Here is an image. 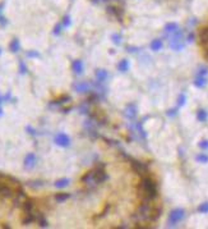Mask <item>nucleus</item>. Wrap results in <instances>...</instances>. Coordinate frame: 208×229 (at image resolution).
<instances>
[{"instance_id":"f257e3e1","label":"nucleus","mask_w":208,"mask_h":229,"mask_svg":"<svg viewBox=\"0 0 208 229\" xmlns=\"http://www.w3.org/2000/svg\"><path fill=\"white\" fill-rule=\"evenodd\" d=\"M161 216V209L153 206L151 201H144L139 205L137 212L133 215V218L139 222H156Z\"/></svg>"},{"instance_id":"f03ea898","label":"nucleus","mask_w":208,"mask_h":229,"mask_svg":"<svg viewBox=\"0 0 208 229\" xmlns=\"http://www.w3.org/2000/svg\"><path fill=\"white\" fill-rule=\"evenodd\" d=\"M138 191H139L138 195H139V196L142 197V200H144V201H152V200H155V198L157 197V195H158L156 182H155L152 178L147 177V175L143 177L142 182H141V184H139Z\"/></svg>"},{"instance_id":"7ed1b4c3","label":"nucleus","mask_w":208,"mask_h":229,"mask_svg":"<svg viewBox=\"0 0 208 229\" xmlns=\"http://www.w3.org/2000/svg\"><path fill=\"white\" fill-rule=\"evenodd\" d=\"M170 47L176 50V51L181 50L183 47H184V41H183V32L181 31L178 30L176 32H174V36L170 40Z\"/></svg>"},{"instance_id":"20e7f679","label":"nucleus","mask_w":208,"mask_h":229,"mask_svg":"<svg viewBox=\"0 0 208 229\" xmlns=\"http://www.w3.org/2000/svg\"><path fill=\"white\" fill-rule=\"evenodd\" d=\"M185 216V211L183 209H175L170 212L169 216V227H175L179 222H181Z\"/></svg>"},{"instance_id":"39448f33","label":"nucleus","mask_w":208,"mask_h":229,"mask_svg":"<svg viewBox=\"0 0 208 229\" xmlns=\"http://www.w3.org/2000/svg\"><path fill=\"white\" fill-rule=\"evenodd\" d=\"M132 168H133V170L136 172L137 174H139L142 177H146L147 174H148V166H147L144 163H142V161L132 160Z\"/></svg>"},{"instance_id":"423d86ee","label":"nucleus","mask_w":208,"mask_h":229,"mask_svg":"<svg viewBox=\"0 0 208 229\" xmlns=\"http://www.w3.org/2000/svg\"><path fill=\"white\" fill-rule=\"evenodd\" d=\"M55 143L62 147H68L70 145V138L65 133H58L55 136Z\"/></svg>"},{"instance_id":"0eeeda50","label":"nucleus","mask_w":208,"mask_h":229,"mask_svg":"<svg viewBox=\"0 0 208 229\" xmlns=\"http://www.w3.org/2000/svg\"><path fill=\"white\" fill-rule=\"evenodd\" d=\"M82 182L86 183L87 186H91V187L96 186L97 182H96V178H95V170H91V172H88V173H86V174L82 177Z\"/></svg>"},{"instance_id":"6e6552de","label":"nucleus","mask_w":208,"mask_h":229,"mask_svg":"<svg viewBox=\"0 0 208 229\" xmlns=\"http://www.w3.org/2000/svg\"><path fill=\"white\" fill-rule=\"evenodd\" d=\"M124 115L128 119H134V118H136V115H137V106L134 105V104L128 105L125 107V110H124Z\"/></svg>"},{"instance_id":"1a4fd4ad","label":"nucleus","mask_w":208,"mask_h":229,"mask_svg":"<svg viewBox=\"0 0 208 229\" xmlns=\"http://www.w3.org/2000/svg\"><path fill=\"white\" fill-rule=\"evenodd\" d=\"M12 196H13V191H12V188H10V187H8L7 184L0 183V197L10 198Z\"/></svg>"},{"instance_id":"9d476101","label":"nucleus","mask_w":208,"mask_h":229,"mask_svg":"<svg viewBox=\"0 0 208 229\" xmlns=\"http://www.w3.org/2000/svg\"><path fill=\"white\" fill-rule=\"evenodd\" d=\"M95 178H96L97 184H101V183H104L105 180L107 179V174L102 169H96L95 170Z\"/></svg>"},{"instance_id":"9b49d317","label":"nucleus","mask_w":208,"mask_h":229,"mask_svg":"<svg viewBox=\"0 0 208 229\" xmlns=\"http://www.w3.org/2000/svg\"><path fill=\"white\" fill-rule=\"evenodd\" d=\"M36 164V155L35 154H28L26 156V159H24V166L27 168V169H32Z\"/></svg>"},{"instance_id":"f8f14e48","label":"nucleus","mask_w":208,"mask_h":229,"mask_svg":"<svg viewBox=\"0 0 208 229\" xmlns=\"http://www.w3.org/2000/svg\"><path fill=\"white\" fill-rule=\"evenodd\" d=\"M74 90L77 92H87L90 91V83L88 82H78V83H74Z\"/></svg>"},{"instance_id":"ddd939ff","label":"nucleus","mask_w":208,"mask_h":229,"mask_svg":"<svg viewBox=\"0 0 208 229\" xmlns=\"http://www.w3.org/2000/svg\"><path fill=\"white\" fill-rule=\"evenodd\" d=\"M194 85L197 86V87H199V88L204 87L207 85V77L206 76L197 74V77H195V79H194Z\"/></svg>"},{"instance_id":"4468645a","label":"nucleus","mask_w":208,"mask_h":229,"mask_svg":"<svg viewBox=\"0 0 208 229\" xmlns=\"http://www.w3.org/2000/svg\"><path fill=\"white\" fill-rule=\"evenodd\" d=\"M24 201H26V195H24V192L19 188L18 192H17V197L14 200V205L16 206H19V205H22Z\"/></svg>"},{"instance_id":"2eb2a0df","label":"nucleus","mask_w":208,"mask_h":229,"mask_svg":"<svg viewBox=\"0 0 208 229\" xmlns=\"http://www.w3.org/2000/svg\"><path fill=\"white\" fill-rule=\"evenodd\" d=\"M72 68H73V70H74V73L82 74V72H83V63H82V60H74V62H73V64H72Z\"/></svg>"},{"instance_id":"dca6fc26","label":"nucleus","mask_w":208,"mask_h":229,"mask_svg":"<svg viewBox=\"0 0 208 229\" xmlns=\"http://www.w3.org/2000/svg\"><path fill=\"white\" fill-rule=\"evenodd\" d=\"M107 77H109V74L105 69H97L96 70V78L99 82H105Z\"/></svg>"},{"instance_id":"f3484780","label":"nucleus","mask_w":208,"mask_h":229,"mask_svg":"<svg viewBox=\"0 0 208 229\" xmlns=\"http://www.w3.org/2000/svg\"><path fill=\"white\" fill-rule=\"evenodd\" d=\"M118 69L120 70V72H123V73H125V72L129 69V62L127 59H123L121 62L118 64Z\"/></svg>"},{"instance_id":"a211bd4d","label":"nucleus","mask_w":208,"mask_h":229,"mask_svg":"<svg viewBox=\"0 0 208 229\" xmlns=\"http://www.w3.org/2000/svg\"><path fill=\"white\" fill-rule=\"evenodd\" d=\"M199 40L202 44H208V27L203 28L199 33Z\"/></svg>"},{"instance_id":"6ab92c4d","label":"nucleus","mask_w":208,"mask_h":229,"mask_svg":"<svg viewBox=\"0 0 208 229\" xmlns=\"http://www.w3.org/2000/svg\"><path fill=\"white\" fill-rule=\"evenodd\" d=\"M69 182H70V180H69L68 178L59 179V180H56V182H55V187H56V188H64V187H67V186L69 184Z\"/></svg>"},{"instance_id":"aec40b11","label":"nucleus","mask_w":208,"mask_h":229,"mask_svg":"<svg viewBox=\"0 0 208 229\" xmlns=\"http://www.w3.org/2000/svg\"><path fill=\"white\" fill-rule=\"evenodd\" d=\"M23 210L24 212H32L33 210V202L31 200H26L23 202Z\"/></svg>"},{"instance_id":"412c9836","label":"nucleus","mask_w":208,"mask_h":229,"mask_svg":"<svg viewBox=\"0 0 208 229\" xmlns=\"http://www.w3.org/2000/svg\"><path fill=\"white\" fill-rule=\"evenodd\" d=\"M19 47H21V44H19V40H17V39H14L13 41L10 42V45H9L10 51H13V53H17L19 50Z\"/></svg>"},{"instance_id":"4be33fe9","label":"nucleus","mask_w":208,"mask_h":229,"mask_svg":"<svg viewBox=\"0 0 208 229\" xmlns=\"http://www.w3.org/2000/svg\"><path fill=\"white\" fill-rule=\"evenodd\" d=\"M178 30H179V27H178L176 23H169V25H166V27H165V31L167 33H174Z\"/></svg>"},{"instance_id":"5701e85b","label":"nucleus","mask_w":208,"mask_h":229,"mask_svg":"<svg viewBox=\"0 0 208 229\" xmlns=\"http://www.w3.org/2000/svg\"><path fill=\"white\" fill-rule=\"evenodd\" d=\"M162 47V41L161 40H153L152 42H151V49L153 50V51H158Z\"/></svg>"},{"instance_id":"b1692460","label":"nucleus","mask_w":208,"mask_h":229,"mask_svg":"<svg viewBox=\"0 0 208 229\" xmlns=\"http://www.w3.org/2000/svg\"><path fill=\"white\" fill-rule=\"evenodd\" d=\"M36 219V216L32 214V212H26V216L23 218V224H31L33 220Z\"/></svg>"},{"instance_id":"393cba45","label":"nucleus","mask_w":208,"mask_h":229,"mask_svg":"<svg viewBox=\"0 0 208 229\" xmlns=\"http://www.w3.org/2000/svg\"><path fill=\"white\" fill-rule=\"evenodd\" d=\"M197 118H198V120H199V122H206V120H207V118H208V114H207V112H206V110L201 109V110H198Z\"/></svg>"},{"instance_id":"a878e982","label":"nucleus","mask_w":208,"mask_h":229,"mask_svg":"<svg viewBox=\"0 0 208 229\" xmlns=\"http://www.w3.org/2000/svg\"><path fill=\"white\" fill-rule=\"evenodd\" d=\"M69 197H70L69 193H58V195L55 196V200H56L58 202H64V201L68 200Z\"/></svg>"},{"instance_id":"bb28decb","label":"nucleus","mask_w":208,"mask_h":229,"mask_svg":"<svg viewBox=\"0 0 208 229\" xmlns=\"http://www.w3.org/2000/svg\"><path fill=\"white\" fill-rule=\"evenodd\" d=\"M198 211L202 212V214H207L208 212V202H204V203H201L199 208H198Z\"/></svg>"},{"instance_id":"cd10ccee","label":"nucleus","mask_w":208,"mask_h":229,"mask_svg":"<svg viewBox=\"0 0 208 229\" xmlns=\"http://www.w3.org/2000/svg\"><path fill=\"white\" fill-rule=\"evenodd\" d=\"M70 100V98L69 96H63V98H60V99H58L54 104L55 105H60V104H64V103H67V101H69Z\"/></svg>"},{"instance_id":"c85d7f7f","label":"nucleus","mask_w":208,"mask_h":229,"mask_svg":"<svg viewBox=\"0 0 208 229\" xmlns=\"http://www.w3.org/2000/svg\"><path fill=\"white\" fill-rule=\"evenodd\" d=\"M197 161L199 163H208V155H204V154H201L197 156Z\"/></svg>"},{"instance_id":"c756f323","label":"nucleus","mask_w":208,"mask_h":229,"mask_svg":"<svg viewBox=\"0 0 208 229\" xmlns=\"http://www.w3.org/2000/svg\"><path fill=\"white\" fill-rule=\"evenodd\" d=\"M185 100H187V98H185V95L184 93H181L180 96H179V99H178V106L180 107V106H183L185 104Z\"/></svg>"},{"instance_id":"7c9ffc66","label":"nucleus","mask_w":208,"mask_h":229,"mask_svg":"<svg viewBox=\"0 0 208 229\" xmlns=\"http://www.w3.org/2000/svg\"><path fill=\"white\" fill-rule=\"evenodd\" d=\"M19 70H21V73H22V74H26L27 72H28V69H27V65L24 64L23 62H19Z\"/></svg>"},{"instance_id":"2f4dec72","label":"nucleus","mask_w":208,"mask_h":229,"mask_svg":"<svg viewBox=\"0 0 208 229\" xmlns=\"http://www.w3.org/2000/svg\"><path fill=\"white\" fill-rule=\"evenodd\" d=\"M199 147L203 149V150H208V141L207 140H203L199 142Z\"/></svg>"},{"instance_id":"473e14b6","label":"nucleus","mask_w":208,"mask_h":229,"mask_svg":"<svg viewBox=\"0 0 208 229\" xmlns=\"http://www.w3.org/2000/svg\"><path fill=\"white\" fill-rule=\"evenodd\" d=\"M70 23H72V21H70V17H64V19H63V26L64 27H69L70 26Z\"/></svg>"},{"instance_id":"72a5a7b5","label":"nucleus","mask_w":208,"mask_h":229,"mask_svg":"<svg viewBox=\"0 0 208 229\" xmlns=\"http://www.w3.org/2000/svg\"><path fill=\"white\" fill-rule=\"evenodd\" d=\"M27 56H28V58H39L40 54H39L37 51H28V53H27Z\"/></svg>"},{"instance_id":"f704fd0d","label":"nucleus","mask_w":208,"mask_h":229,"mask_svg":"<svg viewBox=\"0 0 208 229\" xmlns=\"http://www.w3.org/2000/svg\"><path fill=\"white\" fill-rule=\"evenodd\" d=\"M62 27H63V25H58V26L54 28V33H55V35H60V32H62Z\"/></svg>"},{"instance_id":"c9c22d12","label":"nucleus","mask_w":208,"mask_h":229,"mask_svg":"<svg viewBox=\"0 0 208 229\" xmlns=\"http://www.w3.org/2000/svg\"><path fill=\"white\" fill-rule=\"evenodd\" d=\"M113 39H114V42H115L116 45H119V44L121 42V37H120L119 35H114V36H113Z\"/></svg>"},{"instance_id":"e433bc0d","label":"nucleus","mask_w":208,"mask_h":229,"mask_svg":"<svg viewBox=\"0 0 208 229\" xmlns=\"http://www.w3.org/2000/svg\"><path fill=\"white\" fill-rule=\"evenodd\" d=\"M47 225H49V224H47V222H46L44 218H40V227H42V228H44V227H47Z\"/></svg>"},{"instance_id":"4c0bfd02","label":"nucleus","mask_w":208,"mask_h":229,"mask_svg":"<svg viewBox=\"0 0 208 229\" xmlns=\"http://www.w3.org/2000/svg\"><path fill=\"white\" fill-rule=\"evenodd\" d=\"M0 25H2V26L7 25V19H5L4 17H2V16H0Z\"/></svg>"},{"instance_id":"58836bf2","label":"nucleus","mask_w":208,"mask_h":229,"mask_svg":"<svg viewBox=\"0 0 208 229\" xmlns=\"http://www.w3.org/2000/svg\"><path fill=\"white\" fill-rule=\"evenodd\" d=\"M175 114H176V109H173V110H170V112L167 113L169 117H173V115H175Z\"/></svg>"},{"instance_id":"ea45409f","label":"nucleus","mask_w":208,"mask_h":229,"mask_svg":"<svg viewBox=\"0 0 208 229\" xmlns=\"http://www.w3.org/2000/svg\"><path fill=\"white\" fill-rule=\"evenodd\" d=\"M27 131H28V133H31V135H36L35 129H33V128H31V127H27Z\"/></svg>"},{"instance_id":"a19ab883","label":"nucleus","mask_w":208,"mask_h":229,"mask_svg":"<svg viewBox=\"0 0 208 229\" xmlns=\"http://www.w3.org/2000/svg\"><path fill=\"white\" fill-rule=\"evenodd\" d=\"M193 40H194V33H190V35L188 36V41H189V42H192Z\"/></svg>"},{"instance_id":"79ce46f5","label":"nucleus","mask_w":208,"mask_h":229,"mask_svg":"<svg viewBox=\"0 0 208 229\" xmlns=\"http://www.w3.org/2000/svg\"><path fill=\"white\" fill-rule=\"evenodd\" d=\"M204 56H206V59H207V60H208V49H207V50H206V53H204Z\"/></svg>"},{"instance_id":"37998d69","label":"nucleus","mask_w":208,"mask_h":229,"mask_svg":"<svg viewBox=\"0 0 208 229\" xmlns=\"http://www.w3.org/2000/svg\"><path fill=\"white\" fill-rule=\"evenodd\" d=\"M3 115V109H2V106H0V117Z\"/></svg>"},{"instance_id":"c03bdc74","label":"nucleus","mask_w":208,"mask_h":229,"mask_svg":"<svg viewBox=\"0 0 208 229\" xmlns=\"http://www.w3.org/2000/svg\"><path fill=\"white\" fill-rule=\"evenodd\" d=\"M95 2H99V3H101V2H105V0H95Z\"/></svg>"},{"instance_id":"a18cd8bd","label":"nucleus","mask_w":208,"mask_h":229,"mask_svg":"<svg viewBox=\"0 0 208 229\" xmlns=\"http://www.w3.org/2000/svg\"><path fill=\"white\" fill-rule=\"evenodd\" d=\"M2 8H3V4H0V12H2Z\"/></svg>"},{"instance_id":"49530a36","label":"nucleus","mask_w":208,"mask_h":229,"mask_svg":"<svg viewBox=\"0 0 208 229\" xmlns=\"http://www.w3.org/2000/svg\"><path fill=\"white\" fill-rule=\"evenodd\" d=\"M2 100H3V99H2V98H0V104H2Z\"/></svg>"},{"instance_id":"de8ad7c7","label":"nucleus","mask_w":208,"mask_h":229,"mask_svg":"<svg viewBox=\"0 0 208 229\" xmlns=\"http://www.w3.org/2000/svg\"><path fill=\"white\" fill-rule=\"evenodd\" d=\"M0 54H2V50H0Z\"/></svg>"}]
</instances>
